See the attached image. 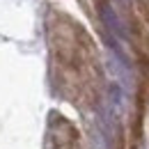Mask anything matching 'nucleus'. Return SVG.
I'll return each mask as SVG.
<instances>
[{
    "label": "nucleus",
    "mask_w": 149,
    "mask_h": 149,
    "mask_svg": "<svg viewBox=\"0 0 149 149\" xmlns=\"http://www.w3.org/2000/svg\"><path fill=\"white\" fill-rule=\"evenodd\" d=\"M99 14H101V21H103V25H106V30L112 32L115 37H126V30H124V23L119 21L117 16V12L112 9L108 2H103L101 7H99Z\"/></svg>",
    "instance_id": "nucleus-1"
}]
</instances>
